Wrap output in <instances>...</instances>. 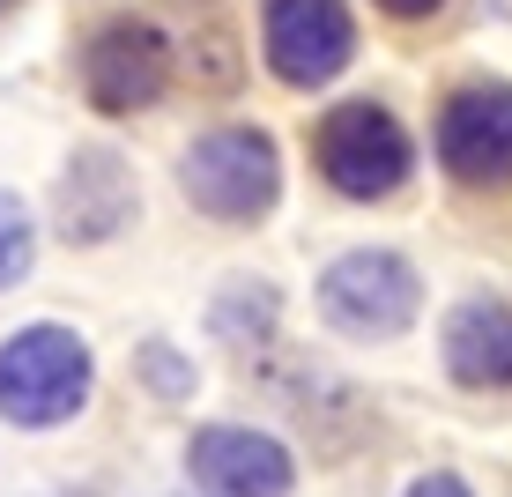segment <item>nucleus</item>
<instances>
[{
	"mask_svg": "<svg viewBox=\"0 0 512 497\" xmlns=\"http://www.w3.org/2000/svg\"><path fill=\"white\" fill-rule=\"evenodd\" d=\"M179 193L201 208V216H216V223L268 216L275 193H282L275 134H260V127H216V134H201L179 156Z\"/></svg>",
	"mask_w": 512,
	"mask_h": 497,
	"instance_id": "nucleus-1",
	"label": "nucleus"
},
{
	"mask_svg": "<svg viewBox=\"0 0 512 497\" xmlns=\"http://www.w3.org/2000/svg\"><path fill=\"white\" fill-rule=\"evenodd\" d=\"M90 401V349L67 327H23L0 342V416L8 423H67Z\"/></svg>",
	"mask_w": 512,
	"mask_h": 497,
	"instance_id": "nucleus-2",
	"label": "nucleus"
},
{
	"mask_svg": "<svg viewBox=\"0 0 512 497\" xmlns=\"http://www.w3.org/2000/svg\"><path fill=\"white\" fill-rule=\"evenodd\" d=\"M312 156H320V179L334 193H349V201H386L416 164L401 119L386 112V104H372V97L334 104L320 127H312Z\"/></svg>",
	"mask_w": 512,
	"mask_h": 497,
	"instance_id": "nucleus-3",
	"label": "nucleus"
},
{
	"mask_svg": "<svg viewBox=\"0 0 512 497\" xmlns=\"http://www.w3.org/2000/svg\"><path fill=\"white\" fill-rule=\"evenodd\" d=\"M416 305H423L416 268L401 253H379V245H357V253L327 260V275H320L327 327L357 334V342H394V334L416 319Z\"/></svg>",
	"mask_w": 512,
	"mask_h": 497,
	"instance_id": "nucleus-4",
	"label": "nucleus"
},
{
	"mask_svg": "<svg viewBox=\"0 0 512 497\" xmlns=\"http://www.w3.org/2000/svg\"><path fill=\"white\" fill-rule=\"evenodd\" d=\"M260 52L290 90H320L349 67L357 52V23L342 0H268L260 15Z\"/></svg>",
	"mask_w": 512,
	"mask_h": 497,
	"instance_id": "nucleus-5",
	"label": "nucleus"
},
{
	"mask_svg": "<svg viewBox=\"0 0 512 497\" xmlns=\"http://www.w3.org/2000/svg\"><path fill=\"white\" fill-rule=\"evenodd\" d=\"M438 164L461 186L512 179V82H468L438 104Z\"/></svg>",
	"mask_w": 512,
	"mask_h": 497,
	"instance_id": "nucleus-6",
	"label": "nucleus"
},
{
	"mask_svg": "<svg viewBox=\"0 0 512 497\" xmlns=\"http://www.w3.org/2000/svg\"><path fill=\"white\" fill-rule=\"evenodd\" d=\"M171 82V45L149 23H104L82 45V97L97 112H149Z\"/></svg>",
	"mask_w": 512,
	"mask_h": 497,
	"instance_id": "nucleus-7",
	"label": "nucleus"
},
{
	"mask_svg": "<svg viewBox=\"0 0 512 497\" xmlns=\"http://www.w3.org/2000/svg\"><path fill=\"white\" fill-rule=\"evenodd\" d=\"M193 475L216 497H290V453L268 431H238V423H208L193 431Z\"/></svg>",
	"mask_w": 512,
	"mask_h": 497,
	"instance_id": "nucleus-8",
	"label": "nucleus"
},
{
	"mask_svg": "<svg viewBox=\"0 0 512 497\" xmlns=\"http://www.w3.org/2000/svg\"><path fill=\"white\" fill-rule=\"evenodd\" d=\"M446 371L461 386H475V394L512 386V305L468 297V305L446 319Z\"/></svg>",
	"mask_w": 512,
	"mask_h": 497,
	"instance_id": "nucleus-9",
	"label": "nucleus"
},
{
	"mask_svg": "<svg viewBox=\"0 0 512 497\" xmlns=\"http://www.w3.org/2000/svg\"><path fill=\"white\" fill-rule=\"evenodd\" d=\"M134 216V179L112 149H82L75 171L60 179V230L67 238H112Z\"/></svg>",
	"mask_w": 512,
	"mask_h": 497,
	"instance_id": "nucleus-10",
	"label": "nucleus"
},
{
	"mask_svg": "<svg viewBox=\"0 0 512 497\" xmlns=\"http://www.w3.org/2000/svg\"><path fill=\"white\" fill-rule=\"evenodd\" d=\"M30 260H38V230H30L15 193H0V290H15L30 275Z\"/></svg>",
	"mask_w": 512,
	"mask_h": 497,
	"instance_id": "nucleus-11",
	"label": "nucleus"
},
{
	"mask_svg": "<svg viewBox=\"0 0 512 497\" xmlns=\"http://www.w3.org/2000/svg\"><path fill=\"white\" fill-rule=\"evenodd\" d=\"M409 497H468V483H461V475H446V468H438V475H423V483H416Z\"/></svg>",
	"mask_w": 512,
	"mask_h": 497,
	"instance_id": "nucleus-12",
	"label": "nucleus"
},
{
	"mask_svg": "<svg viewBox=\"0 0 512 497\" xmlns=\"http://www.w3.org/2000/svg\"><path fill=\"white\" fill-rule=\"evenodd\" d=\"M379 8L394 15V23H423V15H438L446 0H379Z\"/></svg>",
	"mask_w": 512,
	"mask_h": 497,
	"instance_id": "nucleus-13",
	"label": "nucleus"
},
{
	"mask_svg": "<svg viewBox=\"0 0 512 497\" xmlns=\"http://www.w3.org/2000/svg\"><path fill=\"white\" fill-rule=\"evenodd\" d=\"M149 379H164V386H171V394H179V386H186V371H179V364H171V357H164V349H149Z\"/></svg>",
	"mask_w": 512,
	"mask_h": 497,
	"instance_id": "nucleus-14",
	"label": "nucleus"
},
{
	"mask_svg": "<svg viewBox=\"0 0 512 497\" xmlns=\"http://www.w3.org/2000/svg\"><path fill=\"white\" fill-rule=\"evenodd\" d=\"M8 8H15V0H0V15H8Z\"/></svg>",
	"mask_w": 512,
	"mask_h": 497,
	"instance_id": "nucleus-15",
	"label": "nucleus"
}]
</instances>
